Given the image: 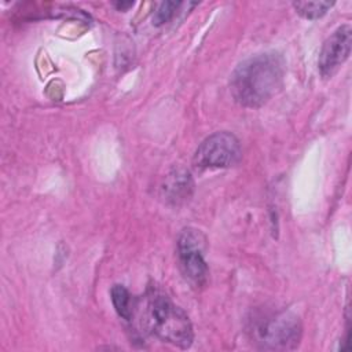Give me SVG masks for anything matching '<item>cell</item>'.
I'll use <instances>...</instances> for the list:
<instances>
[{"label":"cell","mask_w":352,"mask_h":352,"mask_svg":"<svg viewBox=\"0 0 352 352\" xmlns=\"http://www.w3.org/2000/svg\"><path fill=\"white\" fill-rule=\"evenodd\" d=\"M242 150L239 140L230 132L221 131L208 136L194 154V164L202 169L230 168L239 162Z\"/></svg>","instance_id":"obj_4"},{"label":"cell","mask_w":352,"mask_h":352,"mask_svg":"<svg viewBox=\"0 0 352 352\" xmlns=\"http://www.w3.org/2000/svg\"><path fill=\"white\" fill-rule=\"evenodd\" d=\"M248 334L260 349L289 351L300 344L302 326L298 316L289 311L257 312L249 319Z\"/></svg>","instance_id":"obj_3"},{"label":"cell","mask_w":352,"mask_h":352,"mask_svg":"<svg viewBox=\"0 0 352 352\" xmlns=\"http://www.w3.org/2000/svg\"><path fill=\"white\" fill-rule=\"evenodd\" d=\"M113 6H114L118 11H126L129 7L133 6V1H118V3H113Z\"/></svg>","instance_id":"obj_11"},{"label":"cell","mask_w":352,"mask_h":352,"mask_svg":"<svg viewBox=\"0 0 352 352\" xmlns=\"http://www.w3.org/2000/svg\"><path fill=\"white\" fill-rule=\"evenodd\" d=\"M333 4L331 1H294L293 7L298 15L307 19H318L323 16Z\"/></svg>","instance_id":"obj_9"},{"label":"cell","mask_w":352,"mask_h":352,"mask_svg":"<svg viewBox=\"0 0 352 352\" xmlns=\"http://www.w3.org/2000/svg\"><path fill=\"white\" fill-rule=\"evenodd\" d=\"M179 6H180V1H162L157 7V10L153 15V23L155 26H160V25L170 21L173 18V15L176 14Z\"/></svg>","instance_id":"obj_10"},{"label":"cell","mask_w":352,"mask_h":352,"mask_svg":"<svg viewBox=\"0 0 352 352\" xmlns=\"http://www.w3.org/2000/svg\"><path fill=\"white\" fill-rule=\"evenodd\" d=\"M205 238L201 231L184 228L177 238V257L184 278L195 287L204 286L208 279V265L204 258Z\"/></svg>","instance_id":"obj_5"},{"label":"cell","mask_w":352,"mask_h":352,"mask_svg":"<svg viewBox=\"0 0 352 352\" xmlns=\"http://www.w3.org/2000/svg\"><path fill=\"white\" fill-rule=\"evenodd\" d=\"M133 314H138L144 331L161 341L183 349L192 344L194 333L187 314L162 292L150 287L142 300L133 301Z\"/></svg>","instance_id":"obj_2"},{"label":"cell","mask_w":352,"mask_h":352,"mask_svg":"<svg viewBox=\"0 0 352 352\" xmlns=\"http://www.w3.org/2000/svg\"><path fill=\"white\" fill-rule=\"evenodd\" d=\"M194 182L191 173L184 168L172 169L164 179L161 194L170 205H182L191 197Z\"/></svg>","instance_id":"obj_7"},{"label":"cell","mask_w":352,"mask_h":352,"mask_svg":"<svg viewBox=\"0 0 352 352\" xmlns=\"http://www.w3.org/2000/svg\"><path fill=\"white\" fill-rule=\"evenodd\" d=\"M110 293H111V301L117 314L122 319L131 322L132 312H133V298L129 294V292L122 285H114Z\"/></svg>","instance_id":"obj_8"},{"label":"cell","mask_w":352,"mask_h":352,"mask_svg":"<svg viewBox=\"0 0 352 352\" xmlns=\"http://www.w3.org/2000/svg\"><path fill=\"white\" fill-rule=\"evenodd\" d=\"M352 45V29L349 25L338 26L323 43L319 52L318 67L324 78L333 77L348 59Z\"/></svg>","instance_id":"obj_6"},{"label":"cell","mask_w":352,"mask_h":352,"mask_svg":"<svg viewBox=\"0 0 352 352\" xmlns=\"http://www.w3.org/2000/svg\"><path fill=\"white\" fill-rule=\"evenodd\" d=\"M285 73L286 63L278 52L250 56L232 72L231 95L243 107H260L280 91Z\"/></svg>","instance_id":"obj_1"}]
</instances>
